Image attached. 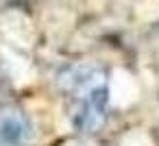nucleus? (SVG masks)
<instances>
[{
	"mask_svg": "<svg viewBox=\"0 0 159 146\" xmlns=\"http://www.w3.org/2000/svg\"><path fill=\"white\" fill-rule=\"evenodd\" d=\"M59 85L68 94H72L76 98H85V96L107 87V74L102 68H98L94 63H76V66L66 68L59 74Z\"/></svg>",
	"mask_w": 159,
	"mask_h": 146,
	"instance_id": "1",
	"label": "nucleus"
},
{
	"mask_svg": "<svg viewBox=\"0 0 159 146\" xmlns=\"http://www.w3.org/2000/svg\"><path fill=\"white\" fill-rule=\"evenodd\" d=\"M33 126L26 113L9 103H0V146H26Z\"/></svg>",
	"mask_w": 159,
	"mask_h": 146,
	"instance_id": "2",
	"label": "nucleus"
},
{
	"mask_svg": "<svg viewBox=\"0 0 159 146\" xmlns=\"http://www.w3.org/2000/svg\"><path fill=\"white\" fill-rule=\"evenodd\" d=\"M107 87L85 96V98H79V107L74 111V118L72 122L76 124L79 131H85V133H92V131H98L105 122V116H107Z\"/></svg>",
	"mask_w": 159,
	"mask_h": 146,
	"instance_id": "3",
	"label": "nucleus"
}]
</instances>
